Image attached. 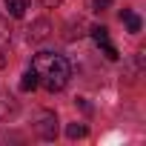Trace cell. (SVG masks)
<instances>
[{"mask_svg":"<svg viewBox=\"0 0 146 146\" xmlns=\"http://www.w3.org/2000/svg\"><path fill=\"white\" fill-rule=\"evenodd\" d=\"M32 69L37 75V86H43L46 92H60L66 89L69 78H72V66L63 54L54 52H37L32 60Z\"/></svg>","mask_w":146,"mask_h":146,"instance_id":"cell-1","label":"cell"},{"mask_svg":"<svg viewBox=\"0 0 146 146\" xmlns=\"http://www.w3.org/2000/svg\"><path fill=\"white\" fill-rule=\"evenodd\" d=\"M46 6H60V0H43Z\"/></svg>","mask_w":146,"mask_h":146,"instance_id":"cell-10","label":"cell"},{"mask_svg":"<svg viewBox=\"0 0 146 146\" xmlns=\"http://www.w3.org/2000/svg\"><path fill=\"white\" fill-rule=\"evenodd\" d=\"M49 29H52L49 20H37V23L29 29V40H46V37H49Z\"/></svg>","mask_w":146,"mask_h":146,"instance_id":"cell-4","label":"cell"},{"mask_svg":"<svg viewBox=\"0 0 146 146\" xmlns=\"http://www.w3.org/2000/svg\"><path fill=\"white\" fill-rule=\"evenodd\" d=\"M3 32H6V29H3V23H0V37H3Z\"/></svg>","mask_w":146,"mask_h":146,"instance_id":"cell-12","label":"cell"},{"mask_svg":"<svg viewBox=\"0 0 146 146\" xmlns=\"http://www.w3.org/2000/svg\"><path fill=\"white\" fill-rule=\"evenodd\" d=\"M120 20L126 23V29H129L132 35H137V32H140V17H137L135 12H129V9H123V12H120Z\"/></svg>","mask_w":146,"mask_h":146,"instance_id":"cell-5","label":"cell"},{"mask_svg":"<svg viewBox=\"0 0 146 146\" xmlns=\"http://www.w3.org/2000/svg\"><path fill=\"white\" fill-rule=\"evenodd\" d=\"M3 66H6V54H3V52H0V69H3Z\"/></svg>","mask_w":146,"mask_h":146,"instance_id":"cell-11","label":"cell"},{"mask_svg":"<svg viewBox=\"0 0 146 146\" xmlns=\"http://www.w3.org/2000/svg\"><path fill=\"white\" fill-rule=\"evenodd\" d=\"M66 135H69L72 140H78V137H86V126H83V123H69V126H66Z\"/></svg>","mask_w":146,"mask_h":146,"instance_id":"cell-8","label":"cell"},{"mask_svg":"<svg viewBox=\"0 0 146 146\" xmlns=\"http://www.w3.org/2000/svg\"><path fill=\"white\" fill-rule=\"evenodd\" d=\"M92 3H95V9H98V12H103V9H109V6H112V0H92Z\"/></svg>","mask_w":146,"mask_h":146,"instance_id":"cell-9","label":"cell"},{"mask_svg":"<svg viewBox=\"0 0 146 146\" xmlns=\"http://www.w3.org/2000/svg\"><path fill=\"white\" fill-rule=\"evenodd\" d=\"M26 9H29V0H6V12L12 17H23Z\"/></svg>","mask_w":146,"mask_h":146,"instance_id":"cell-6","label":"cell"},{"mask_svg":"<svg viewBox=\"0 0 146 146\" xmlns=\"http://www.w3.org/2000/svg\"><path fill=\"white\" fill-rule=\"evenodd\" d=\"M20 89H23V92H35V89H37V75H35V69H29L26 75L20 78Z\"/></svg>","mask_w":146,"mask_h":146,"instance_id":"cell-7","label":"cell"},{"mask_svg":"<svg viewBox=\"0 0 146 146\" xmlns=\"http://www.w3.org/2000/svg\"><path fill=\"white\" fill-rule=\"evenodd\" d=\"M92 37H95V43L103 49V54H106L109 60H117V57H120L117 49L109 43V29H106V26H95V29H92Z\"/></svg>","mask_w":146,"mask_h":146,"instance_id":"cell-2","label":"cell"},{"mask_svg":"<svg viewBox=\"0 0 146 146\" xmlns=\"http://www.w3.org/2000/svg\"><path fill=\"white\" fill-rule=\"evenodd\" d=\"M37 135L46 137V140H54V135H57V117L52 112H40V117H37Z\"/></svg>","mask_w":146,"mask_h":146,"instance_id":"cell-3","label":"cell"}]
</instances>
